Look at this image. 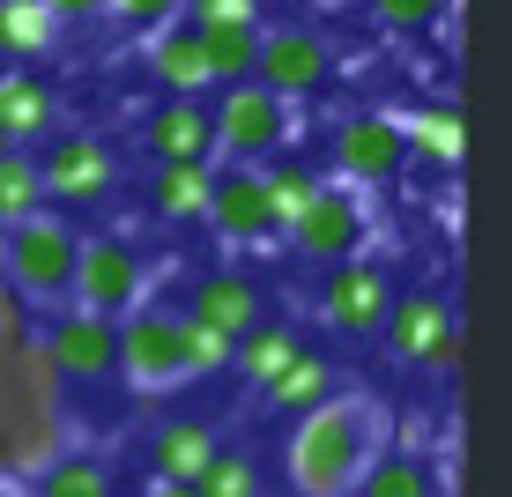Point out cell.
<instances>
[{"instance_id": "1", "label": "cell", "mask_w": 512, "mask_h": 497, "mask_svg": "<svg viewBox=\"0 0 512 497\" xmlns=\"http://www.w3.org/2000/svg\"><path fill=\"white\" fill-rule=\"evenodd\" d=\"M379 453H386V401L364 394V386H342L334 401L290 423L282 475H290L297 497H357Z\"/></svg>"}, {"instance_id": "2", "label": "cell", "mask_w": 512, "mask_h": 497, "mask_svg": "<svg viewBox=\"0 0 512 497\" xmlns=\"http://www.w3.org/2000/svg\"><path fill=\"white\" fill-rule=\"evenodd\" d=\"M60 460V371L38 342L0 371V468L8 483H38Z\"/></svg>"}, {"instance_id": "3", "label": "cell", "mask_w": 512, "mask_h": 497, "mask_svg": "<svg viewBox=\"0 0 512 497\" xmlns=\"http://www.w3.org/2000/svg\"><path fill=\"white\" fill-rule=\"evenodd\" d=\"M75 223L67 216H30L23 230H8L0 238V282H8L23 305H52L67 312V282H75Z\"/></svg>"}, {"instance_id": "4", "label": "cell", "mask_w": 512, "mask_h": 497, "mask_svg": "<svg viewBox=\"0 0 512 497\" xmlns=\"http://www.w3.org/2000/svg\"><path fill=\"white\" fill-rule=\"evenodd\" d=\"M141 290H149V260H141L127 238L97 230V238L75 245V282H67L75 312H90V319H104V327H119L127 312H141Z\"/></svg>"}, {"instance_id": "5", "label": "cell", "mask_w": 512, "mask_h": 497, "mask_svg": "<svg viewBox=\"0 0 512 497\" xmlns=\"http://www.w3.org/2000/svg\"><path fill=\"white\" fill-rule=\"evenodd\" d=\"M208 127H216V149L231 156V164H268L275 149H290V134H297V104H282L268 90H223L216 104H208Z\"/></svg>"}, {"instance_id": "6", "label": "cell", "mask_w": 512, "mask_h": 497, "mask_svg": "<svg viewBox=\"0 0 512 497\" xmlns=\"http://www.w3.org/2000/svg\"><path fill=\"white\" fill-rule=\"evenodd\" d=\"M119 379L134 401H164L186 386V357H179V312L141 305L119 319Z\"/></svg>"}, {"instance_id": "7", "label": "cell", "mask_w": 512, "mask_h": 497, "mask_svg": "<svg viewBox=\"0 0 512 497\" xmlns=\"http://www.w3.org/2000/svg\"><path fill=\"white\" fill-rule=\"evenodd\" d=\"M379 334H386V349H394L401 364H416V371H453L461 364V319H453V305L438 290H409V297H394L379 319Z\"/></svg>"}, {"instance_id": "8", "label": "cell", "mask_w": 512, "mask_h": 497, "mask_svg": "<svg viewBox=\"0 0 512 497\" xmlns=\"http://www.w3.org/2000/svg\"><path fill=\"white\" fill-rule=\"evenodd\" d=\"M179 23H193L216 90H245V82H253V60H260V8L253 0H201Z\"/></svg>"}, {"instance_id": "9", "label": "cell", "mask_w": 512, "mask_h": 497, "mask_svg": "<svg viewBox=\"0 0 512 497\" xmlns=\"http://www.w3.org/2000/svg\"><path fill=\"white\" fill-rule=\"evenodd\" d=\"M334 67L327 30L312 23H260V60H253V90H268L282 104H297L305 90H320Z\"/></svg>"}, {"instance_id": "10", "label": "cell", "mask_w": 512, "mask_h": 497, "mask_svg": "<svg viewBox=\"0 0 512 497\" xmlns=\"http://www.w3.org/2000/svg\"><path fill=\"white\" fill-rule=\"evenodd\" d=\"M38 186H45V201H60V208H97L104 193L119 186V156L104 149L97 134H60V149L38 156ZM60 208H52V216H60Z\"/></svg>"}, {"instance_id": "11", "label": "cell", "mask_w": 512, "mask_h": 497, "mask_svg": "<svg viewBox=\"0 0 512 497\" xmlns=\"http://www.w3.org/2000/svg\"><path fill=\"white\" fill-rule=\"evenodd\" d=\"M38 349L52 357V371L60 379H75V386H104V379H119V327H104V319L90 312H52V327L38 334Z\"/></svg>"}, {"instance_id": "12", "label": "cell", "mask_w": 512, "mask_h": 497, "mask_svg": "<svg viewBox=\"0 0 512 497\" xmlns=\"http://www.w3.org/2000/svg\"><path fill=\"white\" fill-rule=\"evenodd\" d=\"M364 230H372V208H364V193L327 186L320 201L297 216L290 245H297L305 260H320V268H349V260H357V245H364Z\"/></svg>"}, {"instance_id": "13", "label": "cell", "mask_w": 512, "mask_h": 497, "mask_svg": "<svg viewBox=\"0 0 512 497\" xmlns=\"http://www.w3.org/2000/svg\"><path fill=\"white\" fill-rule=\"evenodd\" d=\"M386 305H394V290H386V268H379V260H349V268H327V282H320V327L349 334V342L379 334Z\"/></svg>"}, {"instance_id": "14", "label": "cell", "mask_w": 512, "mask_h": 497, "mask_svg": "<svg viewBox=\"0 0 512 497\" xmlns=\"http://www.w3.org/2000/svg\"><path fill=\"white\" fill-rule=\"evenodd\" d=\"M401 164H409V149H401V127L386 112H349L342 127H334V171L349 179V193L386 186Z\"/></svg>"}, {"instance_id": "15", "label": "cell", "mask_w": 512, "mask_h": 497, "mask_svg": "<svg viewBox=\"0 0 512 497\" xmlns=\"http://www.w3.org/2000/svg\"><path fill=\"white\" fill-rule=\"evenodd\" d=\"M208 223L223 230V245H275V208H268V179H260L253 164H231L216 171V186H208Z\"/></svg>"}, {"instance_id": "16", "label": "cell", "mask_w": 512, "mask_h": 497, "mask_svg": "<svg viewBox=\"0 0 512 497\" xmlns=\"http://www.w3.org/2000/svg\"><path fill=\"white\" fill-rule=\"evenodd\" d=\"M0 134H8V149H38V141H60V90H52L45 75H30V67H8L0 75Z\"/></svg>"}, {"instance_id": "17", "label": "cell", "mask_w": 512, "mask_h": 497, "mask_svg": "<svg viewBox=\"0 0 512 497\" xmlns=\"http://www.w3.org/2000/svg\"><path fill=\"white\" fill-rule=\"evenodd\" d=\"M141 149L156 164H208L216 156V127H208V104H186V97H164L141 127Z\"/></svg>"}, {"instance_id": "18", "label": "cell", "mask_w": 512, "mask_h": 497, "mask_svg": "<svg viewBox=\"0 0 512 497\" xmlns=\"http://www.w3.org/2000/svg\"><path fill=\"white\" fill-rule=\"evenodd\" d=\"M193 327H208V334H223V342H245V334L260 327V290L245 275L231 268H216V275H201L193 282V305H186Z\"/></svg>"}, {"instance_id": "19", "label": "cell", "mask_w": 512, "mask_h": 497, "mask_svg": "<svg viewBox=\"0 0 512 497\" xmlns=\"http://www.w3.org/2000/svg\"><path fill=\"white\" fill-rule=\"evenodd\" d=\"M67 15L60 0H0V60H45L67 38Z\"/></svg>"}, {"instance_id": "20", "label": "cell", "mask_w": 512, "mask_h": 497, "mask_svg": "<svg viewBox=\"0 0 512 497\" xmlns=\"http://www.w3.org/2000/svg\"><path fill=\"white\" fill-rule=\"evenodd\" d=\"M149 67H156V82H164L171 97H186V104H208V60H201V38H193L186 23H171V30H149Z\"/></svg>"}, {"instance_id": "21", "label": "cell", "mask_w": 512, "mask_h": 497, "mask_svg": "<svg viewBox=\"0 0 512 497\" xmlns=\"http://www.w3.org/2000/svg\"><path fill=\"white\" fill-rule=\"evenodd\" d=\"M216 423H201V416H179V423H164V431L149 438V460H156V483H201V468L216 460Z\"/></svg>"}, {"instance_id": "22", "label": "cell", "mask_w": 512, "mask_h": 497, "mask_svg": "<svg viewBox=\"0 0 512 497\" xmlns=\"http://www.w3.org/2000/svg\"><path fill=\"white\" fill-rule=\"evenodd\" d=\"M342 386H349V379H342V371H334L327 357L297 349V364L282 371V379H275V386H268L260 401H268V408H282V416H312V408H320V401H334Z\"/></svg>"}, {"instance_id": "23", "label": "cell", "mask_w": 512, "mask_h": 497, "mask_svg": "<svg viewBox=\"0 0 512 497\" xmlns=\"http://www.w3.org/2000/svg\"><path fill=\"white\" fill-rule=\"evenodd\" d=\"M297 349H305V342H297V327H275V319H260V327L231 349V371H238L245 386H260V394H268L282 371L297 364Z\"/></svg>"}, {"instance_id": "24", "label": "cell", "mask_w": 512, "mask_h": 497, "mask_svg": "<svg viewBox=\"0 0 512 497\" xmlns=\"http://www.w3.org/2000/svg\"><path fill=\"white\" fill-rule=\"evenodd\" d=\"M394 127H401V149H416L423 164H438V171L461 164V112H453V104H416Z\"/></svg>"}, {"instance_id": "25", "label": "cell", "mask_w": 512, "mask_h": 497, "mask_svg": "<svg viewBox=\"0 0 512 497\" xmlns=\"http://www.w3.org/2000/svg\"><path fill=\"white\" fill-rule=\"evenodd\" d=\"M208 186H216L208 164H156L149 201H156V216H171V223H201L208 216Z\"/></svg>"}, {"instance_id": "26", "label": "cell", "mask_w": 512, "mask_h": 497, "mask_svg": "<svg viewBox=\"0 0 512 497\" xmlns=\"http://www.w3.org/2000/svg\"><path fill=\"white\" fill-rule=\"evenodd\" d=\"M30 216H45V186H38V156L8 149L0 156V238L23 230Z\"/></svg>"}, {"instance_id": "27", "label": "cell", "mask_w": 512, "mask_h": 497, "mask_svg": "<svg viewBox=\"0 0 512 497\" xmlns=\"http://www.w3.org/2000/svg\"><path fill=\"white\" fill-rule=\"evenodd\" d=\"M260 179H268V208H275V230H282V238H290L297 216L327 193V179H312L305 164H260Z\"/></svg>"}, {"instance_id": "28", "label": "cell", "mask_w": 512, "mask_h": 497, "mask_svg": "<svg viewBox=\"0 0 512 497\" xmlns=\"http://www.w3.org/2000/svg\"><path fill=\"white\" fill-rule=\"evenodd\" d=\"M357 497H438V483H431V468H423V453H394L386 446L372 460V475L357 483Z\"/></svg>"}, {"instance_id": "29", "label": "cell", "mask_w": 512, "mask_h": 497, "mask_svg": "<svg viewBox=\"0 0 512 497\" xmlns=\"http://www.w3.org/2000/svg\"><path fill=\"white\" fill-rule=\"evenodd\" d=\"M30 497H112V468H104L97 453H60L38 475V490H30Z\"/></svg>"}, {"instance_id": "30", "label": "cell", "mask_w": 512, "mask_h": 497, "mask_svg": "<svg viewBox=\"0 0 512 497\" xmlns=\"http://www.w3.org/2000/svg\"><path fill=\"white\" fill-rule=\"evenodd\" d=\"M193 490H201V497H260V468H253L245 453L223 446V453L201 468V483H193Z\"/></svg>"}, {"instance_id": "31", "label": "cell", "mask_w": 512, "mask_h": 497, "mask_svg": "<svg viewBox=\"0 0 512 497\" xmlns=\"http://www.w3.org/2000/svg\"><path fill=\"white\" fill-rule=\"evenodd\" d=\"M231 349H238V342H223V334H208V327H193V319H179L186 379H216V371H231Z\"/></svg>"}, {"instance_id": "32", "label": "cell", "mask_w": 512, "mask_h": 497, "mask_svg": "<svg viewBox=\"0 0 512 497\" xmlns=\"http://www.w3.org/2000/svg\"><path fill=\"white\" fill-rule=\"evenodd\" d=\"M30 342H38V327H30V305L8 290V282H0V371H8L15 357H23Z\"/></svg>"}, {"instance_id": "33", "label": "cell", "mask_w": 512, "mask_h": 497, "mask_svg": "<svg viewBox=\"0 0 512 497\" xmlns=\"http://www.w3.org/2000/svg\"><path fill=\"white\" fill-rule=\"evenodd\" d=\"M431 0H379V8H372V23H386V30H423V23H431Z\"/></svg>"}, {"instance_id": "34", "label": "cell", "mask_w": 512, "mask_h": 497, "mask_svg": "<svg viewBox=\"0 0 512 497\" xmlns=\"http://www.w3.org/2000/svg\"><path fill=\"white\" fill-rule=\"evenodd\" d=\"M141 497H201V490H193V483H149Z\"/></svg>"}, {"instance_id": "35", "label": "cell", "mask_w": 512, "mask_h": 497, "mask_svg": "<svg viewBox=\"0 0 512 497\" xmlns=\"http://www.w3.org/2000/svg\"><path fill=\"white\" fill-rule=\"evenodd\" d=\"M0 497H30V490H23V483H8V475H0Z\"/></svg>"}, {"instance_id": "36", "label": "cell", "mask_w": 512, "mask_h": 497, "mask_svg": "<svg viewBox=\"0 0 512 497\" xmlns=\"http://www.w3.org/2000/svg\"><path fill=\"white\" fill-rule=\"evenodd\" d=\"M0 156H8V134H0Z\"/></svg>"}, {"instance_id": "37", "label": "cell", "mask_w": 512, "mask_h": 497, "mask_svg": "<svg viewBox=\"0 0 512 497\" xmlns=\"http://www.w3.org/2000/svg\"><path fill=\"white\" fill-rule=\"evenodd\" d=\"M0 75H8V60H0Z\"/></svg>"}, {"instance_id": "38", "label": "cell", "mask_w": 512, "mask_h": 497, "mask_svg": "<svg viewBox=\"0 0 512 497\" xmlns=\"http://www.w3.org/2000/svg\"><path fill=\"white\" fill-rule=\"evenodd\" d=\"M438 497H453V490H438Z\"/></svg>"}, {"instance_id": "39", "label": "cell", "mask_w": 512, "mask_h": 497, "mask_svg": "<svg viewBox=\"0 0 512 497\" xmlns=\"http://www.w3.org/2000/svg\"><path fill=\"white\" fill-rule=\"evenodd\" d=\"M0 475H8V468H0Z\"/></svg>"}]
</instances>
